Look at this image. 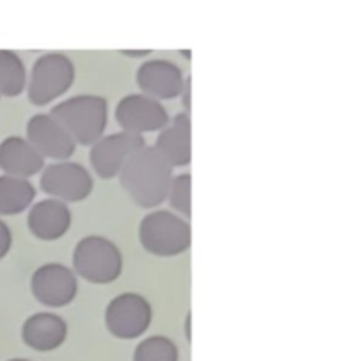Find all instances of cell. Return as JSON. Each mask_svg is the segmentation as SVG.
<instances>
[{
    "mask_svg": "<svg viewBox=\"0 0 351 361\" xmlns=\"http://www.w3.org/2000/svg\"><path fill=\"white\" fill-rule=\"evenodd\" d=\"M185 334H187V339L191 341V315H187V320H185Z\"/></svg>",
    "mask_w": 351,
    "mask_h": 361,
    "instance_id": "cell-24",
    "label": "cell"
},
{
    "mask_svg": "<svg viewBox=\"0 0 351 361\" xmlns=\"http://www.w3.org/2000/svg\"><path fill=\"white\" fill-rule=\"evenodd\" d=\"M45 159L21 135H9L0 142V170L4 175L30 180L42 173Z\"/></svg>",
    "mask_w": 351,
    "mask_h": 361,
    "instance_id": "cell-16",
    "label": "cell"
},
{
    "mask_svg": "<svg viewBox=\"0 0 351 361\" xmlns=\"http://www.w3.org/2000/svg\"><path fill=\"white\" fill-rule=\"evenodd\" d=\"M66 320L52 312H38L24 320L21 329L23 343L38 353L55 351L67 341Z\"/></svg>",
    "mask_w": 351,
    "mask_h": 361,
    "instance_id": "cell-15",
    "label": "cell"
},
{
    "mask_svg": "<svg viewBox=\"0 0 351 361\" xmlns=\"http://www.w3.org/2000/svg\"><path fill=\"white\" fill-rule=\"evenodd\" d=\"M31 293L36 302L48 308H62L71 305L79 293V281L71 267L60 262L40 266L31 276Z\"/></svg>",
    "mask_w": 351,
    "mask_h": 361,
    "instance_id": "cell-9",
    "label": "cell"
},
{
    "mask_svg": "<svg viewBox=\"0 0 351 361\" xmlns=\"http://www.w3.org/2000/svg\"><path fill=\"white\" fill-rule=\"evenodd\" d=\"M72 271L93 284H110L124 271V257L114 240L102 235L81 238L72 252Z\"/></svg>",
    "mask_w": 351,
    "mask_h": 361,
    "instance_id": "cell-3",
    "label": "cell"
},
{
    "mask_svg": "<svg viewBox=\"0 0 351 361\" xmlns=\"http://www.w3.org/2000/svg\"><path fill=\"white\" fill-rule=\"evenodd\" d=\"M115 122L122 132L143 137L144 134L163 130L170 123V115L158 99L143 93H132L117 103Z\"/></svg>",
    "mask_w": 351,
    "mask_h": 361,
    "instance_id": "cell-8",
    "label": "cell"
},
{
    "mask_svg": "<svg viewBox=\"0 0 351 361\" xmlns=\"http://www.w3.org/2000/svg\"><path fill=\"white\" fill-rule=\"evenodd\" d=\"M28 71L24 60L12 50H0V98H18L26 91Z\"/></svg>",
    "mask_w": 351,
    "mask_h": 361,
    "instance_id": "cell-18",
    "label": "cell"
},
{
    "mask_svg": "<svg viewBox=\"0 0 351 361\" xmlns=\"http://www.w3.org/2000/svg\"><path fill=\"white\" fill-rule=\"evenodd\" d=\"M40 187L50 199L74 204L90 197L95 190V180L84 164L67 159L43 168L40 173Z\"/></svg>",
    "mask_w": 351,
    "mask_h": 361,
    "instance_id": "cell-6",
    "label": "cell"
},
{
    "mask_svg": "<svg viewBox=\"0 0 351 361\" xmlns=\"http://www.w3.org/2000/svg\"><path fill=\"white\" fill-rule=\"evenodd\" d=\"M36 188L31 180L0 175V216H18L35 204Z\"/></svg>",
    "mask_w": 351,
    "mask_h": 361,
    "instance_id": "cell-17",
    "label": "cell"
},
{
    "mask_svg": "<svg viewBox=\"0 0 351 361\" xmlns=\"http://www.w3.org/2000/svg\"><path fill=\"white\" fill-rule=\"evenodd\" d=\"M9 361H30V360H24V358H12Z\"/></svg>",
    "mask_w": 351,
    "mask_h": 361,
    "instance_id": "cell-26",
    "label": "cell"
},
{
    "mask_svg": "<svg viewBox=\"0 0 351 361\" xmlns=\"http://www.w3.org/2000/svg\"><path fill=\"white\" fill-rule=\"evenodd\" d=\"M179 348L167 336H149L136 346L132 361H179Z\"/></svg>",
    "mask_w": 351,
    "mask_h": 361,
    "instance_id": "cell-19",
    "label": "cell"
},
{
    "mask_svg": "<svg viewBox=\"0 0 351 361\" xmlns=\"http://www.w3.org/2000/svg\"><path fill=\"white\" fill-rule=\"evenodd\" d=\"M78 146L91 147L108 127V102L100 94H76L50 110Z\"/></svg>",
    "mask_w": 351,
    "mask_h": 361,
    "instance_id": "cell-2",
    "label": "cell"
},
{
    "mask_svg": "<svg viewBox=\"0 0 351 361\" xmlns=\"http://www.w3.org/2000/svg\"><path fill=\"white\" fill-rule=\"evenodd\" d=\"M139 242L151 255H182L192 245L191 223L168 209H155L141 219Z\"/></svg>",
    "mask_w": 351,
    "mask_h": 361,
    "instance_id": "cell-4",
    "label": "cell"
},
{
    "mask_svg": "<svg viewBox=\"0 0 351 361\" xmlns=\"http://www.w3.org/2000/svg\"><path fill=\"white\" fill-rule=\"evenodd\" d=\"M120 54L129 59H144L146 60L151 55V50H122Z\"/></svg>",
    "mask_w": 351,
    "mask_h": 361,
    "instance_id": "cell-23",
    "label": "cell"
},
{
    "mask_svg": "<svg viewBox=\"0 0 351 361\" xmlns=\"http://www.w3.org/2000/svg\"><path fill=\"white\" fill-rule=\"evenodd\" d=\"M156 151L170 166L185 168L192 161V122L191 114L180 111L170 120L155 140Z\"/></svg>",
    "mask_w": 351,
    "mask_h": 361,
    "instance_id": "cell-14",
    "label": "cell"
},
{
    "mask_svg": "<svg viewBox=\"0 0 351 361\" xmlns=\"http://www.w3.org/2000/svg\"><path fill=\"white\" fill-rule=\"evenodd\" d=\"M72 226V211L69 204L57 199H43L28 209V228L35 238L55 242L69 233Z\"/></svg>",
    "mask_w": 351,
    "mask_h": 361,
    "instance_id": "cell-13",
    "label": "cell"
},
{
    "mask_svg": "<svg viewBox=\"0 0 351 361\" xmlns=\"http://www.w3.org/2000/svg\"><path fill=\"white\" fill-rule=\"evenodd\" d=\"M74 81L76 66L71 57L60 51L43 54L35 60L28 74V99L35 106H47L62 98Z\"/></svg>",
    "mask_w": 351,
    "mask_h": 361,
    "instance_id": "cell-5",
    "label": "cell"
},
{
    "mask_svg": "<svg viewBox=\"0 0 351 361\" xmlns=\"http://www.w3.org/2000/svg\"><path fill=\"white\" fill-rule=\"evenodd\" d=\"M180 54H182V55H184V57H187V59H189V57H191V51H180Z\"/></svg>",
    "mask_w": 351,
    "mask_h": 361,
    "instance_id": "cell-25",
    "label": "cell"
},
{
    "mask_svg": "<svg viewBox=\"0 0 351 361\" xmlns=\"http://www.w3.org/2000/svg\"><path fill=\"white\" fill-rule=\"evenodd\" d=\"M153 322V307L139 293H120L105 310V326L117 339L131 341L146 334Z\"/></svg>",
    "mask_w": 351,
    "mask_h": 361,
    "instance_id": "cell-7",
    "label": "cell"
},
{
    "mask_svg": "<svg viewBox=\"0 0 351 361\" xmlns=\"http://www.w3.org/2000/svg\"><path fill=\"white\" fill-rule=\"evenodd\" d=\"M26 140L43 156V159L54 161H67L78 147L66 127L50 114H36L28 120Z\"/></svg>",
    "mask_w": 351,
    "mask_h": 361,
    "instance_id": "cell-11",
    "label": "cell"
},
{
    "mask_svg": "<svg viewBox=\"0 0 351 361\" xmlns=\"http://www.w3.org/2000/svg\"><path fill=\"white\" fill-rule=\"evenodd\" d=\"M12 248V231L6 221L0 219V260L6 259Z\"/></svg>",
    "mask_w": 351,
    "mask_h": 361,
    "instance_id": "cell-21",
    "label": "cell"
},
{
    "mask_svg": "<svg viewBox=\"0 0 351 361\" xmlns=\"http://www.w3.org/2000/svg\"><path fill=\"white\" fill-rule=\"evenodd\" d=\"M146 146L144 137L129 134V132H114L105 134L90 147V163L93 171L103 180H114L122 171L124 164L129 161L137 149Z\"/></svg>",
    "mask_w": 351,
    "mask_h": 361,
    "instance_id": "cell-10",
    "label": "cell"
},
{
    "mask_svg": "<svg viewBox=\"0 0 351 361\" xmlns=\"http://www.w3.org/2000/svg\"><path fill=\"white\" fill-rule=\"evenodd\" d=\"M136 81L141 93L158 102L179 98L185 75L175 62L168 59L144 60L136 72Z\"/></svg>",
    "mask_w": 351,
    "mask_h": 361,
    "instance_id": "cell-12",
    "label": "cell"
},
{
    "mask_svg": "<svg viewBox=\"0 0 351 361\" xmlns=\"http://www.w3.org/2000/svg\"><path fill=\"white\" fill-rule=\"evenodd\" d=\"M179 98H182V106H184L185 114H191V108H192V78H185L184 87H182V93Z\"/></svg>",
    "mask_w": 351,
    "mask_h": 361,
    "instance_id": "cell-22",
    "label": "cell"
},
{
    "mask_svg": "<svg viewBox=\"0 0 351 361\" xmlns=\"http://www.w3.org/2000/svg\"><path fill=\"white\" fill-rule=\"evenodd\" d=\"M167 200L175 214L182 216L189 221L192 216V175L179 173L173 175Z\"/></svg>",
    "mask_w": 351,
    "mask_h": 361,
    "instance_id": "cell-20",
    "label": "cell"
},
{
    "mask_svg": "<svg viewBox=\"0 0 351 361\" xmlns=\"http://www.w3.org/2000/svg\"><path fill=\"white\" fill-rule=\"evenodd\" d=\"M172 178L173 168L153 146L137 149L119 173L125 194L143 209H156L167 200Z\"/></svg>",
    "mask_w": 351,
    "mask_h": 361,
    "instance_id": "cell-1",
    "label": "cell"
}]
</instances>
